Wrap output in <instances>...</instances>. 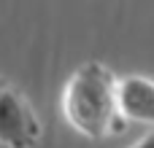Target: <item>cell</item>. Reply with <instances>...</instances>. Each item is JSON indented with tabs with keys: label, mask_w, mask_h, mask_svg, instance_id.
Returning <instances> with one entry per match:
<instances>
[{
	"label": "cell",
	"mask_w": 154,
	"mask_h": 148,
	"mask_svg": "<svg viewBox=\"0 0 154 148\" xmlns=\"http://www.w3.org/2000/svg\"><path fill=\"white\" fill-rule=\"evenodd\" d=\"M62 113L87 138L119 135L127 127L116 111V78L100 62H87L70 75L62 92Z\"/></svg>",
	"instance_id": "obj_1"
},
{
	"label": "cell",
	"mask_w": 154,
	"mask_h": 148,
	"mask_svg": "<svg viewBox=\"0 0 154 148\" xmlns=\"http://www.w3.org/2000/svg\"><path fill=\"white\" fill-rule=\"evenodd\" d=\"M41 140V121L30 102L14 89H0V143L8 148H35Z\"/></svg>",
	"instance_id": "obj_2"
},
{
	"label": "cell",
	"mask_w": 154,
	"mask_h": 148,
	"mask_svg": "<svg viewBox=\"0 0 154 148\" xmlns=\"http://www.w3.org/2000/svg\"><path fill=\"white\" fill-rule=\"evenodd\" d=\"M116 111L122 121H154V86L143 75H130L125 81H116Z\"/></svg>",
	"instance_id": "obj_3"
},
{
	"label": "cell",
	"mask_w": 154,
	"mask_h": 148,
	"mask_svg": "<svg viewBox=\"0 0 154 148\" xmlns=\"http://www.w3.org/2000/svg\"><path fill=\"white\" fill-rule=\"evenodd\" d=\"M135 148H154V135H146V138H143Z\"/></svg>",
	"instance_id": "obj_4"
},
{
	"label": "cell",
	"mask_w": 154,
	"mask_h": 148,
	"mask_svg": "<svg viewBox=\"0 0 154 148\" xmlns=\"http://www.w3.org/2000/svg\"><path fill=\"white\" fill-rule=\"evenodd\" d=\"M3 86H5V81H3V78H0V89H3Z\"/></svg>",
	"instance_id": "obj_5"
}]
</instances>
